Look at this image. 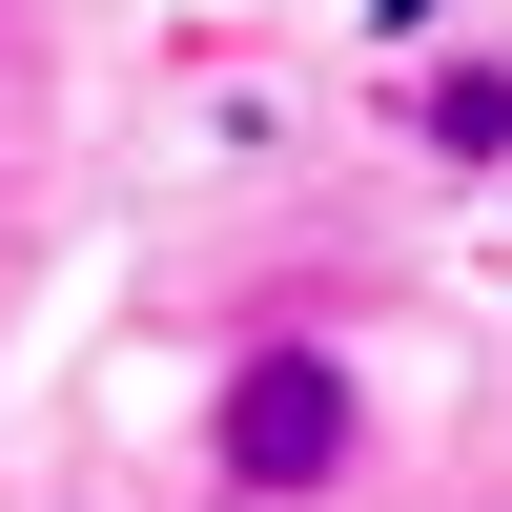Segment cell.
Wrapping results in <instances>:
<instances>
[{"instance_id": "1", "label": "cell", "mask_w": 512, "mask_h": 512, "mask_svg": "<svg viewBox=\"0 0 512 512\" xmlns=\"http://www.w3.org/2000/svg\"><path fill=\"white\" fill-rule=\"evenodd\" d=\"M369 431H390V410H369V369L328 349V328H246L226 390H205V492L226 512H328L369 472Z\"/></svg>"}, {"instance_id": "2", "label": "cell", "mask_w": 512, "mask_h": 512, "mask_svg": "<svg viewBox=\"0 0 512 512\" xmlns=\"http://www.w3.org/2000/svg\"><path fill=\"white\" fill-rule=\"evenodd\" d=\"M390 123L451 164V185H492V164H512V41H431V62L390 82Z\"/></svg>"}]
</instances>
